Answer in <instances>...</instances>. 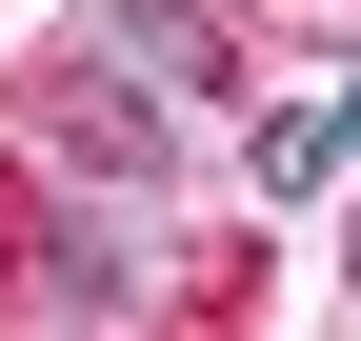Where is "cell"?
<instances>
[{"instance_id":"cell-1","label":"cell","mask_w":361,"mask_h":341,"mask_svg":"<svg viewBox=\"0 0 361 341\" xmlns=\"http://www.w3.org/2000/svg\"><path fill=\"white\" fill-rule=\"evenodd\" d=\"M141 281H161L141 221H61V241H40V302H61V321H141Z\"/></svg>"},{"instance_id":"cell-2","label":"cell","mask_w":361,"mask_h":341,"mask_svg":"<svg viewBox=\"0 0 361 341\" xmlns=\"http://www.w3.org/2000/svg\"><path fill=\"white\" fill-rule=\"evenodd\" d=\"M101 61H121V80H161V101H201V80H221V40L180 20V0H101Z\"/></svg>"},{"instance_id":"cell-3","label":"cell","mask_w":361,"mask_h":341,"mask_svg":"<svg viewBox=\"0 0 361 341\" xmlns=\"http://www.w3.org/2000/svg\"><path fill=\"white\" fill-rule=\"evenodd\" d=\"M61 161H80V181H141V161H161V101H121V61H101L61 101Z\"/></svg>"},{"instance_id":"cell-4","label":"cell","mask_w":361,"mask_h":341,"mask_svg":"<svg viewBox=\"0 0 361 341\" xmlns=\"http://www.w3.org/2000/svg\"><path fill=\"white\" fill-rule=\"evenodd\" d=\"M341 161H361V141H341V80H322V101H281V120H261V201H322Z\"/></svg>"},{"instance_id":"cell-5","label":"cell","mask_w":361,"mask_h":341,"mask_svg":"<svg viewBox=\"0 0 361 341\" xmlns=\"http://www.w3.org/2000/svg\"><path fill=\"white\" fill-rule=\"evenodd\" d=\"M341 141H361V61H341Z\"/></svg>"},{"instance_id":"cell-6","label":"cell","mask_w":361,"mask_h":341,"mask_svg":"<svg viewBox=\"0 0 361 341\" xmlns=\"http://www.w3.org/2000/svg\"><path fill=\"white\" fill-rule=\"evenodd\" d=\"M341 281H361V261H341Z\"/></svg>"}]
</instances>
